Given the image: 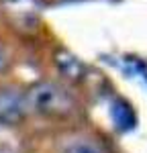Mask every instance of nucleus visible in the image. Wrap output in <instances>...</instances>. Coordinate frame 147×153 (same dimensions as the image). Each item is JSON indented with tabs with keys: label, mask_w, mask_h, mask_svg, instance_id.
<instances>
[{
	"label": "nucleus",
	"mask_w": 147,
	"mask_h": 153,
	"mask_svg": "<svg viewBox=\"0 0 147 153\" xmlns=\"http://www.w3.org/2000/svg\"><path fill=\"white\" fill-rule=\"evenodd\" d=\"M27 106L29 112H35L39 117H47V118H57L65 117L74 110V98L68 94L65 88H61L55 82H37L33 84L27 92Z\"/></svg>",
	"instance_id": "f257e3e1"
},
{
	"label": "nucleus",
	"mask_w": 147,
	"mask_h": 153,
	"mask_svg": "<svg viewBox=\"0 0 147 153\" xmlns=\"http://www.w3.org/2000/svg\"><path fill=\"white\" fill-rule=\"evenodd\" d=\"M27 114H29V106H27L24 92L12 86L0 88V125H6V127L21 125Z\"/></svg>",
	"instance_id": "f03ea898"
},
{
	"label": "nucleus",
	"mask_w": 147,
	"mask_h": 153,
	"mask_svg": "<svg viewBox=\"0 0 147 153\" xmlns=\"http://www.w3.org/2000/svg\"><path fill=\"white\" fill-rule=\"evenodd\" d=\"M55 65L70 80H80L84 76V65L80 63V59L76 57V55H72L70 51H65V49H59L55 53Z\"/></svg>",
	"instance_id": "7ed1b4c3"
},
{
	"label": "nucleus",
	"mask_w": 147,
	"mask_h": 153,
	"mask_svg": "<svg viewBox=\"0 0 147 153\" xmlns=\"http://www.w3.org/2000/svg\"><path fill=\"white\" fill-rule=\"evenodd\" d=\"M61 153H100V149L92 141H74Z\"/></svg>",
	"instance_id": "20e7f679"
},
{
	"label": "nucleus",
	"mask_w": 147,
	"mask_h": 153,
	"mask_svg": "<svg viewBox=\"0 0 147 153\" xmlns=\"http://www.w3.org/2000/svg\"><path fill=\"white\" fill-rule=\"evenodd\" d=\"M10 63L12 61H10V57H8V53H6V49L0 45V76L10 70Z\"/></svg>",
	"instance_id": "39448f33"
},
{
	"label": "nucleus",
	"mask_w": 147,
	"mask_h": 153,
	"mask_svg": "<svg viewBox=\"0 0 147 153\" xmlns=\"http://www.w3.org/2000/svg\"><path fill=\"white\" fill-rule=\"evenodd\" d=\"M0 153H16L12 147H8V145H0Z\"/></svg>",
	"instance_id": "423d86ee"
}]
</instances>
